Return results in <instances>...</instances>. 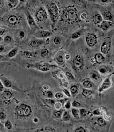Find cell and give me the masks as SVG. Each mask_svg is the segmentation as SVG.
I'll list each match as a JSON object with an SVG mask.
<instances>
[{"label":"cell","instance_id":"cell-58","mask_svg":"<svg viewBox=\"0 0 114 132\" xmlns=\"http://www.w3.org/2000/svg\"><path fill=\"white\" fill-rule=\"evenodd\" d=\"M91 62L92 63H95V59H94V58H91Z\"/></svg>","mask_w":114,"mask_h":132},{"label":"cell","instance_id":"cell-63","mask_svg":"<svg viewBox=\"0 0 114 132\" xmlns=\"http://www.w3.org/2000/svg\"><path fill=\"white\" fill-rule=\"evenodd\" d=\"M2 41V37L0 36V41Z\"/></svg>","mask_w":114,"mask_h":132},{"label":"cell","instance_id":"cell-31","mask_svg":"<svg viewBox=\"0 0 114 132\" xmlns=\"http://www.w3.org/2000/svg\"><path fill=\"white\" fill-rule=\"evenodd\" d=\"M79 111V116L81 117V118H85V117L86 116L88 111L85 109H81Z\"/></svg>","mask_w":114,"mask_h":132},{"label":"cell","instance_id":"cell-33","mask_svg":"<svg viewBox=\"0 0 114 132\" xmlns=\"http://www.w3.org/2000/svg\"><path fill=\"white\" fill-rule=\"evenodd\" d=\"M97 122L98 123V124L101 127H103L106 125V122L104 120V119L102 118H99L97 120Z\"/></svg>","mask_w":114,"mask_h":132},{"label":"cell","instance_id":"cell-54","mask_svg":"<svg viewBox=\"0 0 114 132\" xmlns=\"http://www.w3.org/2000/svg\"><path fill=\"white\" fill-rule=\"evenodd\" d=\"M63 85H64L65 87H67V85H68V83H67V80H66L65 78L63 79Z\"/></svg>","mask_w":114,"mask_h":132},{"label":"cell","instance_id":"cell-53","mask_svg":"<svg viewBox=\"0 0 114 132\" xmlns=\"http://www.w3.org/2000/svg\"><path fill=\"white\" fill-rule=\"evenodd\" d=\"M86 18V14L85 13H83L81 15V18L82 20H85Z\"/></svg>","mask_w":114,"mask_h":132},{"label":"cell","instance_id":"cell-3","mask_svg":"<svg viewBox=\"0 0 114 132\" xmlns=\"http://www.w3.org/2000/svg\"><path fill=\"white\" fill-rule=\"evenodd\" d=\"M84 62L83 58L81 56L77 55L73 60V68L76 70H80L83 68Z\"/></svg>","mask_w":114,"mask_h":132},{"label":"cell","instance_id":"cell-14","mask_svg":"<svg viewBox=\"0 0 114 132\" xmlns=\"http://www.w3.org/2000/svg\"><path fill=\"white\" fill-rule=\"evenodd\" d=\"M8 24H10V25H16V24H17L18 22V18H17V16L15 15H11L10 16H9L8 18Z\"/></svg>","mask_w":114,"mask_h":132},{"label":"cell","instance_id":"cell-55","mask_svg":"<svg viewBox=\"0 0 114 132\" xmlns=\"http://www.w3.org/2000/svg\"><path fill=\"white\" fill-rule=\"evenodd\" d=\"M5 31H6V30L3 29H0V36H3Z\"/></svg>","mask_w":114,"mask_h":132},{"label":"cell","instance_id":"cell-62","mask_svg":"<svg viewBox=\"0 0 114 132\" xmlns=\"http://www.w3.org/2000/svg\"><path fill=\"white\" fill-rule=\"evenodd\" d=\"M2 127H3L2 124H1V123H0V129H1V128H2Z\"/></svg>","mask_w":114,"mask_h":132},{"label":"cell","instance_id":"cell-41","mask_svg":"<svg viewBox=\"0 0 114 132\" xmlns=\"http://www.w3.org/2000/svg\"><path fill=\"white\" fill-rule=\"evenodd\" d=\"M79 36H80V33L79 32H75V33L72 34L71 37L73 39H78V37H79Z\"/></svg>","mask_w":114,"mask_h":132},{"label":"cell","instance_id":"cell-36","mask_svg":"<svg viewBox=\"0 0 114 132\" xmlns=\"http://www.w3.org/2000/svg\"><path fill=\"white\" fill-rule=\"evenodd\" d=\"M4 126L8 130H11L12 128V123L9 120H7L4 123Z\"/></svg>","mask_w":114,"mask_h":132},{"label":"cell","instance_id":"cell-1","mask_svg":"<svg viewBox=\"0 0 114 132\" xmlns=\"http://www.w3.org/2000/svg\"><path fill=\"white\" fill-rule=\"evenodd\" d=\"M32 112L31 107L25 104H21L16 107L15 109V114L19 117H28Z\"/></svg>","mask_w":114,"mask_h":132},{"label":"cell","instance_id":"cell-2","mask_svg":"<svg viewBox=\"0 0 114 132\" xmlns=\"http://www.w3.org/2000/svg\"><path fill=\"white\" fill-rule=\"evenodd\" d=\"M48 10L49 12L52 21L54 24H55L59 17V10L57 5L54 3H51L48 8Z\"/></svg>","mask_w":114,"mask_h":132},{"label":"cell","instance_id":"cell-24","mask_svg":"<svg viewBox=\"0 0 114 132\" xmlns=\"http://www.w3.org/2000/svg\"><path fill=\"white\" fill-rule=\"evenodd\" d=\"M90 77L92 79L94 80H98L100 78V74H99L97 71H93L90 74Z\"/></svg>","mask_w":114,"mask_h":132},{"label":"cell","instance_id":"cell-4","mask_svg":"<svg viewBox=\"0 0 114 132\" xmlns=\"http://www.w3.org/2000/svg\"><path fill=\"white\" fill-rule=\"evenodd\" d=\"M112 80H111V77L110 76H108L104 79V80L103 81L102 83H101L100 86L99 87L98 91L100 92H102L103 91H105L108 88H110L112 86Z\"/></svg>","mask_w":114,"mask_h":132},{"label":"cell","instance_id":"cell-64","mask_svg":"<svg viewBox=\"0 0 114 132\" xmlns=\"http://www.w3.org/2000/svg\"><path fill=\"white\" fill-rule=\"evenodd\" d=\"M3 58V56H1V55H0V59H1Z\"/></svg>","mask_w":114,"mask_h":132},{"label":"cell","instance_id":"cell-23","mask_svg":"<svg viewBox=\"0 0 114 132\" xmlns=\"http://www.w3.org/2000/svg\"><path fill=\"white\" fill-rule=\"evenodd\" d=\"M103 17L106 20H112V15L110 11H106L103 13Z\"/></svg>","mask_w":114,"mask_h":132},{"label":"cell","instance_id":"cell-61","mask_svg":"<svg viewBox=\"0 0 114 132\" xmlns=\"http://www.w3.org/2000/svg\"><path fill=\"white\" fill-rule=\"evenodd\" d=\"M102 1L103 3H106V2H107V1H106V0H102Z\"/></svg>","mask_w":114,"mask_h":132},{"label":"cell","instance_id":"cell-49","mask_svg":"<svg viewBox=\"0 0 114 132\" xmlns=\"http://www.w3.org/2000/svg\"><path fill=\"white\" fill-rule=\"evenodd\" d=\"M64 106H65V108L66 109H69L70 107H71V103H70V102H69V101H67V102L66 103V104H65Z\"/></svg>","mask_w":114,"mask_h":132},{"label":"cell","instance_id":"cell-48","mask_svg":"<svg viewBox=\"0 0 114 132\" xmlns=\"http://www.w3.org/2000/svg\"><path fill=\"white\" fill-rule=\"evenodd\" d=\"M6 118V114H4V112H0V120H4Z\"/></svg>","mask_w":114,"mask_h":132},{"label":"cell","instance_id":"cell-51","mask_svg":"<svg viewBox=\"0 0 114 132\" xmlns=\"http://www.w3.org/2000/svg\"><path fill=\"white\" fill-rule=\"evenodd\" d=\"M18 36L20 37V39H22V38H24L25 37V33H24V31H20L19 32V35Z\"/></svg>","mask_w":114,"mask_h":132},{"label":"cell","instance_id":"cell-11","mask_svg":"<svg viewBox=\"0 0 114 132\" xmlns=\"http://www.w3.org/2000/svg\"><path fill=\"white\" fill-rule=\"evenodd\" d=\"M113 25L112 22L110 21H103L100 24V28L103 30L106 31L110 29L112 26Z\"/></svg>","mask_w":114,"mask_h":132},{"label":"cell","instance_id":"cell-18","mask_svg":"<svg viewBox=\"0 0 114 132\" xmlns=\"http://www.w3.org/2000/svg\"><path fill=\"white\" fill-rule=\"evenodd\" d=\"M22 54L24 56H25V58H34L35 56V53L33 52L28 51H24L22 52Z\"/></svg>","mask_w":114,"mask_h":132},{"label":"cell","instance_id":"cell-21","mask_svg":"<svg viewBox=\"0 0 114 132\" xmlns=\"http://www.w3.org/2000/svg\"><path fill=\"white\" fill-rule=\"evenodd\" d=\"M83 86L85 87V88H86V89H90L91 87H93V84L89 80H85L83 81Z\"/></svg>","mask_w":114,"mask_h":132},{"label":"cell","instance_id":"cell-42","mask_svg":"<svg viewBox=\"0 0 114 132\" xmlns=\"http://www.w3.org/2000/svg\"><path fill=\"white\" fill-rule=\"evenodd\" d=\"M75 132H86V130L84 129L83 127H82V126H79V127H78V128H77L76 129Z\"/></svg>","mask_w":114,"mask_h":132},{"label":"cell","instance_id":"cell-47","mask_svg":"<svg viewBox=\"0 0 114 132\" xmlns=\"http://www.w3.org/2000/svg\"><path fill=\"white\" fill-rule=\"evenodd\" d=\"M93 114L94 115H96V116H98V115H100L102 114V112H101L100 110L99 109H95L93 111Z\"/></svg>","mask_w":114,"mask_h":132},{"label":"cell","instance_id":"cell-27","mask_svg":"<svg viewBox=\"0 0 114 132\" xmlns=\"http://www.w3.org/2000/svg\"><path fill=\"white\" fill-rule=\"evenodd\" d=\"M72 111V114H73V116L75 117V118L76 119H79V111L78 109H77L76 108H73L71 109Z\"/></svg>","mask_w":114,"mask_h":132},{"label":"cell","instance_id":"cell-19","mask_svg":"<svg viewBox=\"0 0 114 132\" xmlns=\"http://www.w3.org/2000/svg\"><path fill=\"white\" fill-rule=\"evenodd\" d=\"M61 20L63 21H67L69 20V17H68V12L67 10H63L62 12V15H61Z\"/></svg>","mask_w":114,"mask_h":132},{"label":"cell","instance_id":"cell-17","mask_svg":"<svg viewBox=\"0 0 114 132\" xmlns=\"http://www.w3.org/2000/svg\"><path fill=\"white\" fill-rule=\"evenodd\" d=\"M110 71H111L110 68L106 66H102L100 68H99V72L101 74H103V75L106 74V73L110 72Z\"/></svg>","mask_w":114,"mask_h":132},{"label":"cell","instance_id":"cell-16","mask_svg":"<svg viewBox=\"0 0 114 132\" xmlns=\"http://www.w3.org/2000/svg\"><path fill=\"white\" fill-rule=\"evenodd\" d=\"M43 43V41L42 40H32L30 42V45H31V47H38V46H40V45H42V44Z\"/></svg>","mask_w":114,"mask_h":132},{"label":"cell","instance_id":"cell-32","mask_svg":"<svg viewBox=\"0 0 114 132\" xmlns=\"http://www.w3.org/2000/svg\"><path fill=\"white\" fill-rule=\"evenodd\" d=\"M94 20L96 22V24H99V23H102V17L100 14H96L94 16Z\"/></svg>","mask_w":114,"mask_h":132},{"label":"cell","instance_id":"cell-20","mask_svg":"<svg viewBox=\"0 0 114 132\" xmlns=\"http://www.w3.org/2000/svg\"><path fill=\"white\" fill-rule=\"evenodd\" d=\"M1 96H2V98L4 99H10L12 97V93L8 91H4L3 92Z\"/></svg>","mask_w":114,"mask_h":132},{"label":"cell","instance_id":"cell-7","mask_svg":"<svg viewBox=\"0 0 114 132\" xmlns=\"http://www.w3.org/2000/svg\"><path fill=\"white\" fill-rule=\"evenodd\" d=\"M111 48V42L105 41L101 45V52L103 54H108Z\"/></svg>","mask_w":114,"mask_h":132},{"label":"cell","instance_id":"cell-5","mask_svg":"<svg viewBox=\"0 0 114 132\" xmlns=\"http://www.w3.org/2000/svg\"><path fill=\"white\" fill-rule=\"evenodd\" d=\"M27 66L28 68H35L42 71H47L51 69L49 66H51L47 65V64L45 65V64L38 63V64H28Z\"/></svg>","mask_w":114,"mask_h":132},{"label":"cell","instance_id":"cell-38","mask_svg":"<svg viewBox=\"0 0 114 132\" xmlns=\"http://www.w3.org/2000/svg\"><path fill=\"white\" fill-rule=\"evenodd\" d=\"M66 77L67 78V79H69L70 80H75V77L70 72H66Z\"/></svg>","mask_w":114,"mask_h":132},{"label":"cell","instance_id":"cell-39","mask_svg":"<svg viewBox=\"0 0 114 132\" xmlns=\"http://www.w3.org/2000/svg\"><path fill=\"white\" fill-rule=\"evenodd\" d=\"M49 54V51L47 49H42V51L41 52V56L43 58L46 57L47 55Z\"/></svg>","mask_w":114,"mask_h":132},{"label":"cell","instance_id":"cell-10","mask_svg":"<svg viewBox=\"0 0 114 132\" xmlns=\"http://www.w3.org/2000/svg\"><path fill=\"white\" fill-rule=\"evenodd\" d=\"M26 15H27V20L28 24V25H30V27L31 29L35 27V22L34 21V18L32 17V16L31 15V14L30 13L28 12H27L26 13Z\"/></svg>","mask_w":114,"mask_h":132},{"label":"cell","instance_id":"cell-15","mask_svg":"<svg viewBox=\"0 0 114 132\" xmlns=\"http://www.w3.org/2000/svg\"><path fill=\"white\" fill-rule=\"evenodd\" d=\"M94 59H95V62H96L98 64H100L103 62V61H105V58L104 56L101 54L100 53H96L95 55H94Z\"/></svg>","mask_w":114,"mask_h":132},{"label":"cell","instance_id":"cell-46","mask_svg":"<svg viewBox=\"0 0 114 132\" xmlns=\"http://www.w3.org/2000/svg\"><path fill=\"white\" fill-rule=\"evenodd\" d=\"M61 39L59 37H55L54 39V44H59L61 43Z\"/></svg>","mask_w":114,"mask_h":132},{"label":"cell","instance_id":"cell-26","mask_svg":"<svg viewBox=\"0 0 114 132\" xmlns=\"http://www.w3.org/2000/svg\"><path fill=\"white\" fill-rule=\"evenodd\" d=\"M56 61H57V63L59 64V65H63L64 64V58H63V56L62 54H59L56 57Z\"/></svg>","mask_w":114,"mask_h":132},{"label":"cell","instance_id":"cell-13","mask_svg":"<svg viewBox=\"0 0 114 132\" xmlns=\"http://www.w3.org/2000/svg\"><path fill=\"white\" fill-rule=\"evenodd\" d=\"M0 80H1V82H2L3 85H4L7 88H10V87H12V82H10V80H8L5 77H1V79Z\"/></svg>","mask_w":114,"mask_h":132},{"label":"cell","instance_id":"cell-28","mask_svg":"<svg viewBox=\"0 0 114 132\" xmlns=\"http://www.w3.org/2000/svg\"><path fill=\"white\" fill-rule=\"evenodd\" d=\"M62 118H63V120L64 121H67L70 120V116H69V114L67 111L63 112Z\"/></svg>","mask_w":114,"mask_h":132},{"label":"cell","instance_id":"cell-9","mask_svg":"<svg viewBox=\"0 0 114 132\" xmlns=\"http://www.w3.org/2000/svg\"><path fill=\"white\" fill-rule=\"evenodd\" d=\"M68 17H69V20L71 22H75L78 20V15L75 9L71 8L68 11Z\"/></svg>","mask_w":114,"mask_h":132},{"label":"cell","instance_id":"cell-30","mask_svg":"<svg viewBox=\"0 0 114 132\" xmlns=\"http://www.w3.org/2000/svg\"><path fill=\"white\" fill-rule=\"evenodd\" d=\"M18 3V1H15V0H12V1H8V6H10V8H14L15 7L17 4Z\"/></svg>","mask_w":114,"mask_h":132},{"label":"cell","instance_id":"cell-45","mask_svg":"<svg viewBox=\"0 0 114 132\" xmlns=\"http://www.w3.org/2000/svg\"><path fill=\"white\" fill-rule=\"evenodd\" d=\"M72 106H73V107H78L81 106V104L79 103L78 102H77V101H74L73 103H72Z\"/></svg>","mask_w":114,"mask_h":132},{"label":"cell","instance_id":"cell-22","mask_svg":"<svg viewBox=\"0 0 114 132\" xmlns=\"http://www.w3.org/2000/svg\"><path fill=\"white\" fill-rule=\"evenodd\" d=\"M18 47H15L13 49H12L8 54V56L9 58H12L14 57L15 56L16 54V53H18Z\"/></svg>","mask_w":114,"mask_h":132},{"label":"cell","instance_id":"cell-50","mask_svg":"<svg viewBox=\"0 0 114 132\" xmlns=\"http://www.w3.org/2000/svg\"><path fill=\"white\" fill-rule=\"evenodd\" d=\"M63 92H64V93L65 94H66V95H67V97H71V94H70V92H69V91H67V89H64L63 90Z\"/></svg>","mask_w":114,"mask_h":132},{"label":"cell","instance_id":"cell-8","mask_svg":"<svg viewBox=\"0 0 114 132\" xmlns=\"http://www.w3.org/2000/svg\"><path fill=\"white\" fill-rule=\"evenodd\" d=\"M36 17L37 18L38 21H42V20H45V18H47V13L43 9L40 8L37 11V12L36 13Z\"/></svg>","mask_w":114,"mask_h":132},{"label":"cell","instance_id":"cell-59","mask_svg":"<svg viewBox=\"0 0 114 132\" xmlns=\"http://www.w3.org/2000/svg\"><path fill=\"white\" fill-rule=\"evenodd\" d=\"M38 121H39V120H38V118H35L34 119V121L35 123H37Z\"/></svg>","mask_w":114,"mask_h":132},{"label":"cell","instance_id":"cell-43","mask_svg":"<svg viewBox=\"0 0 114 132\" xmlns=\"http://www.w3.org/2000/svg\"><path fill=\"white\" fill-rule=\"evenodd\" d=\"M54 106L57 109H60L61 108V107H62V104L61 103V102H57V103H55V104H54Z\"/></svg>","mask_w":114,"mask_h":132},{"label":"cell","instance_id":"cell-37","mask_svg":"<svg viewBox=\"0 0 114 132\" xmlns=\"http://www.w3.org/2000/svg\"><path fill=\"white\" fill-rule=\"evenodd\" d=\"M45 101H46L47 105V106H54V104H55L54 101V100H52L51 99H46Z\"/></svg>","mask_w":114,"mask_h":132},{"label":"cell","instance_id":"cell-29","mask_svg":"<svg viewBox=\"0 0 114 132\" xmlns=\"http://www.w3.org/2000/svg\"><path fill=\"white\" fill-rule=\"evenodd\" d=\"M93 94V91L88 89H84L82 92V95L85 97H88Z\"/></svg>","mask_w":114,"mask_h":132},{"label":"cell","instance_id":"cell-60","mask_svg":"<svg viewBox=\"0 0 114 132\" xmlns=\"http://www.w3.org/2000/svg\"><path fill=\"white\" fill-rule=\"evenodd\" d=\"M70 56H69V54H67V55H66V59H69Z\"/></svg>","mask_w":114,"mask_h":132},{"label":"cell","instance_id":"cell-57","mask_svg":"<svg viewBox=\"0 0 114 132\" xmlns=\"http://www.w3.org/2000/svg\"><path fill=\"white\" fill-rule=\"evenodd\" d=\"M3 87H3V85L2 82H1V80H0V92L3 91Z\"/></svg>","mask_w":114,"mask_h":132},{"label":"cell","instance_id":"cell-12","mask_svg":"<svg viewBox=\"0 0 114 132\" xmlns=\"http://www.w3.org/2000/svg\"><path fill=\"white\" fill-rule=\"evenodd\" d=\"M52 34L51 32H49V31H45V30H42V31L38 32L35 34V35L39 37H41V38H45V37H49Z\"/></svg>","mask_w":114,"mask_h":132},{"label":"cell","instance_id":"cell-6","mask_svg":"<svg viewBox=\"0 0 114 132\" xmlns=\"http://www.w3.org/2000/svg\"><path fill=\"white\" fill-rule=\"evenodd\" d=\"M86 41L88 46L93 47L97 42V36L93 33L88 34L86 37Z\"/></svg>","mask_w":114,"mask_h":132},{"label":"cell","instance_id":"cell-44","mask_svg":"<svg viewBox=\"0 0 114 132\" xmlns=\"http://www.w3.org/2000/svg\"><path fill=\"white\" fill-rule=\"evenodd\" d=\"M4 42L6 43H10V42L12 41V37L9 36H6L5 37H4Z\"/></svg>","mask_w":114,"mask_h":132},{"label":"cell","instance_id":"cell-34","mask_svg":"<svg viewBox=\"0 0 114 132\" xmlns=\"http://www.w3.org/2000/svg\"><path fill=\"white\" fill-rule=\"evenodd\" d=\"M63 110L62 109H59V110L55 112L54 113V116L55 118H60L61 116H62V115H63Z\"/></svg>","mask_w":114,"mask_h":132},{"label":"cell","instance_id":"cell-52","mask_svg":"<svg viewBox=\"0 0 114 132\" xmlns=\"http://www.w3.org/2000/svg\"><path fill=\"white\" fill-rule=\"evenodd\" d=\"M43 90L45 91H49V89H50V87H49V85H44L43 86Z\"/></svg>","mask_w":114,"mask_h":132},{"label":"cell","instance_id":"cell-40","mask_svg":"<svg viewBox=\"0 0 114 132\" xmlns=\"http://www.w3.org/2000/svg\"><path fill=\"white\" fill-rule=\"evenodd\" d=\"M64 97V95L63 93L61 92H57L55 94V98L57 99H62Z\"/></svg>","mask_w":114,"mask_h":132},{"label":"cell","instance_id":"cell-25","mask_svg":"<svg viewBox=\"0 0 114 132\" xmlns=\"http://www.w3.org/2000/svg\"><path fill=\"white\" fill-rule=\"evenodd\" d=\"M71 92L73 96H75L76 95L78 94V87L76 85H73V86H71V89H70Z\"/></svg>","mask_w":114,"mask_h":132},{"label":"cell","instance_id":"cell-56","mask_svg":"<svg viewBox=\"0 0 114 132\" xmlns=\"http://www.w3.org/2000/svg\"><path fill=\"white\" fill-rule=\"evenodd\" d=\"M4 51V45H0V53H3Z\"/></svg>","mask_w":114,"mask_h":132},{"label":"cell","instance_id":"cell-35","mask_svg":"<svg viewBox=\"0 0 114 132\" xmlns=\"http://www.w3.org/2000/svg\"><path fill=\"white\" fill-rule=\"evenodd\" d=\"M43 95H46L47 97H49V99H52L54 97L53 93L51 91H45V92H43Z\"/></svg>","mask_w":114,"mask_h":132}]
</instances>
